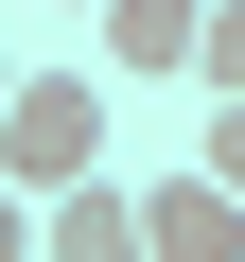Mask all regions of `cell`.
Masks as SVG:
<instances>
[{"label": "cell", "instance_id": "9", "mask_svg": "<svg viewBox=\"0 0 245 262\" xmlns=\"http://www.w3.org/2000/svg\"><path fill=\"white\" fill-rule=\"evenodd\" d=\"M53 18H88V0H53Z\"/></svg>", "mask_w": 245, "mask_h": 262}, {"label": "cell", "instance_id": "4", "mask_svg": "<svg viewBox=\"0 0 245 262\" xmlns=\"http://www.w3.org/2000/svg\"><path fill=\"white\" fill-rule=\"evenodd\" d=\"M35 262H140V192H122V175L35 192Z\"/></svg>", "mask_w": 245, "mask_h": 262}, {"label": "cell", "instance_id": "8", "mask_svg": "<svg viewBox=\"0 0 245 262\" xmlns=\"http://www.w3.org/2000/svg\"><path fill=\"white\" fill-rule=\"evenodd\" d=\"M0 88H18V53H0Z\"/></svg>", "mask_w": 245, "mask_h": 262}, {"label": "cell", "instance_id": "5", "mask_svg": "<svg viewBox=\"0 0 245 262\" xmlns=\"http://www.w3.org/2000/svg\"><path fill=\"white\" fill-rule=\"evenodd\" d=\"M193 88L245 105V0H193Z\"/></svg>", "mask_w": 245, "mask_h": 262}, {"label": "cell", "instance_id": "2", "mask_svg": "<svg viewBox=\"0 0 245 262\" xmlns=\"http://www.w3.org/2000/svg\"><path fill=\"white\" fill-rule=\"evenodd\" d=\"M122 192H140V262H245V192L228 175H122Z\"/></svg>", "mask_w": 245, "mask_h": 262}, {"label": "cell", "instance_id": "3", "mask_svg": "<svg viewBox=\"0 0 245 262\" xmlns=\"http://www.w3.org/2000/svg\"><path fill=\"white\" fill-rule=\"evenodd\" d=\"M105 88H193V0H88Z\"/></svg>", "mask_w": 245, "mask_h": 262}, {"label": "cell", "instance_id": "6", "mask_svg": "<svg viewBox=\"0 0 245 262\" xmlns=\"http://www.w3.org/2000/svg\"><path fill=\"white\" fill-rule=\"evenodd\" d=\"M193 175H228V192H245V105H228V88H193Z\"/></svg>", "mask_w": 245, "mask_h": 262}, {"label": "cell", "instance_id": "7", "mask_svg": "<svg viewBox=\"0 0 245 262\" xmlns=\"http://www.w3.org/2000/svg\"><path fill=\"white\" fill-rule=\"evenodd\" d=\"M0 262H35V192H0Z\"/></svg>", "mask_w": 245, "mask_h": 262}, {"label": "cell", "instance_id": "1", "mask_svg": "<svg viewBox=\"0 0 245 262\" xmlns=\"http://www.w3.org/2000/svg\"><path fill=\"white\" fill-rule=\"evenodd\" d=\"M105 140H122V105H105V70H18L0 88V192H70V175H105Z\"/></svg>", "mask_w": 245, "mask_h": 262}]
</instances>
